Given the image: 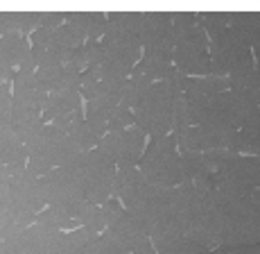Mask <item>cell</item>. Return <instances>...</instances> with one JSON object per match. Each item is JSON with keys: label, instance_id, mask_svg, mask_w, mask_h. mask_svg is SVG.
<instances>
[{"label": "cell", "instance_id": "cell-22", "mask_svg": "<svg viewBox=\"0 0 260 254\" xmlns=\"http://www.w3.org/2000/svg\"><path fill=\"white\" fill-rule=\"evenodd\" d=\"M37 222L39 225H46V227H52V229H59V232H73V229L79 227V220L66 216L63 211L54 207H46L43 211L37 213Z\"/></svg>", "mask_w": 260, "mask_h": 254}, {"label": "cell", "instance_id": "cell-4", "mask_svg": "<svg viewBox=\"0 0 260 254\" xmlns=\"http://www.w3.org/2000/svg\"><path fill=\"white\" fill-rule=\"evenodd\" d=\"M48 207L46 182L29 175L27 168L9 175V209L18 227L27 229L37 222V213Z\"/></svg>", "mask_w": 260, "mask_h": 254}, {"label": "cell", "instance_id": "cell-26", "mask_svg": "<svg viewBox=\"0 0 260 254\" xmlns=\"http://www.w3.org/2000/svg\"><path fill=\"white\" fill-rule=\"evenodd\" d=\"M136 121H134V111L122 104H118L116 109L111 111L109 116V132H120V129H127V127H134Z\"/></svg>", "mask_w": 260, "mask_h": 254}, {"label": "cell", "instance_id": "cell-15", "mask_svg": "<svg viewBox=\"0 0 260 254\" xmlns=\"http://www.w3.org/2000/svg\"><path fill=\"white\" fill-rule=\"evenodd\" d=\"M145 21V12H113L107 14V32L102 39L107 41H122V39H138Z\"/></svg>", "mask_w": 260, "mask_h": 254}, {"label": "cell", "instance_id": "cell-16", "mask_svg": "<svg viewBox=\"0 0 260 254\" xmlns=\"http://www.w3.org/2000/svg\"><path fill=\"white\" fill-rule=\"evenodd\" d=\"M224 91H231L229 77H186V82H183V98L186 100H206V98L219 96Z\"/></svg>", "mask_w": 260, "mask_h": 254}, {"label": "cell", "instance_id": "cell-5", "mask_svg": "<svg viewBox=\"0 0 260 254\" xmlns=\"http://www.w3.org/2000/svg\"><path fill=\"white\" fill-rule=\"evenodd\" d=\"M71 168L77 171V177L82 182V188L86 193V200L93 204H102L104 200L111 197L113 177H116L118 166L107 152L100 148L88 152H82V157L73 163Z\"/></svg>", "mask_w": 260, "mask_h": 254}, {"label": "cell", "instance_id": "cell-12", "mask_svg": "<svg viewBox=\"0 0 260 254\" xmlns=\"http://www.w3.org/2000/svg\"><path fill=\"white\" fill-rule=\"evenodd\" d=\"M61 234L63 232H59V229L34 222L32 227L23 229L21 243H18V252L21 254H54Z\"/></svg>", "mask_w": 260, "mask_h": 254}, {"label": "cell", "instance_id": "cell-30", "mask_svg": "<svg viewBox=\"0 0 260 254\" xmlns=\"http://www.w3.org/2000/svg\"><path fill=\"white\" fill-rule=\"evenodd\" d=\"M12 111V82L0 84V116H9Z\"/></svg>", "mask_w": 260, "mask_h": 254}, {"label": "cell", "instance_id": "cell-10", "mask_svg": "<svg viewBox=\"0 0 260 254\" xmlns=\"http://www.w3.org/2000/svg\"><path fill=\"white\" fill-rule=\"evenodd\" d=\"M141 46L145 48H174V27L172 12H145V21L141 27Z\"/></svg>", "mask_w": 260, "mask_h": 254}, {"label": "cell", "instance_id": "cell-17", "mask_svg": "<svg viewBox=\"0 0 260 254\" xmlns=\"http://www.w3.org/2000/svg\"><path fill=\"white\" fill-rule=\"evenodd\" d=\"M66 23L77 27L88 43L100 41L107 32V14L104 12H66Z\"/></svg>", "mask_w": 260, "mask_h": 254}, {"label": "cell", "instance_id": "cell-32", "mask_svg": "<svg viewBox=\"0 0 260 254\" xmlns=\"http://www.w3.org/2000/svg\"><path fill=\"white\" fill-rule=\"evenodd\" d=\"M242 129H249V132H260V107L253 109V114L247 118V123L242 125Z\"/></svg>", "mask_w": 260, "mask_h": 254}, {"label": "cell", "instance_id": "cell-3", "mask_svg": "<svg viewBox=\"0 0 260 254\" xmlns=\"http://www.w3.org/2000/svg\"><path fill=\"white\" fill-rule=\"evenodd\" d=\"M138 171L143 173L149 186L174 188L183 184L181 152L177 146V134L172 132L161 138H149L141 163H138Z\"/></svg>", "mask_w": 260, "mask_h": 254}, {"label": "cell", "instance_id": "cell-28", "mask_svg": "<svg viewBox=\"0 0 260 254\" xmlns=\"http://www.w3.org/2000/svg\"><path fill=\"white\" fill-rule=\"evenodd\" d=\"M54 30H57V27H54ZM54 30H50V27H37V30H34V32L29 34V46H32V50H37V52L50 50V43H52Z\"/></svg>", "mask_w": 260, "mask_h": 254}, {"label": "cell", "instance_id": "cell-14", "mask_svg": "<svg viewBox=\"0 0 260 254\" xmlns=\"http://www.w3.org/2000/svg\"><path fill=\"white\" fill-rule=\"evenodd\" d=\"M27 146L16 134L9 116H0V166L12 163H27Z\"/></svg>", "mask_w": 260, "mask_h": 254}, {"label": "cell", "instance_id": "cell-6", "mask_svg": "<svg viewBox=\"0 0 260 254\" xmlns=\"http://www.w3.org/2000/svg\"><path fill=\"white\" fill-rule=\"evenodd\" d=\"M211 39L202 25L174 39L172 64L186 77H206L211 75Z\"/></svg>", "mask_w": 260, "mask_h": 254}, {"label": "cell", "instance_id": "cell-1", "mask_svg": "<svg viewBox=\"0 0 260 254\" xmlns=\"http://www.w3.org/2000/svg\"><path fill=\"white\" fill-rule=\"evenodd\" d=\"M194 243L208 250L260 243V209L251 197H226L219 193L217 202L208 207Z\"/></svg>", "mask_w": 260, "mask_h": 254}, {"label": "cell", "instance_id": "cell-18", "mask_svg": "<svg viewBox=\"0 0 260 254\" xmlns=\"http://www.w3.org/2000/svg\"><path fill=\"white\" fill-rule=\"evenodd\" d=\"M84 43H86V37H84V34L79 32L75 25H71V23H63V25H59L57 30H54L50 50L57 54V57L61 59V64H63V59H66L73 50L82 48Z\"/></svg>", "mask_w": 260, "mask_h": 254}, {"label": "cell", "instance_id": "cell-31", "mask_svg": "<svg viewBox=\"0 0 260 254\" xmlns=\"http://www.w3.org/2000/svg\"><path fill=\"white\" fill-rule=\"evenodd\" d=\"M132 254H158V252H156V247H154L152 238L145 236V234H141V236L136 238V243H134Z\"/></svg>", "mask_w": 260, "mask_h": 254}, {"label": "cell", "instance_id": "cell-19", "mask_svg": "<svg viewBox=\"0 0 260 254\" xmlns=\"http://www.w3.org/2000/svg\"><path fill=\"white\" fill-rule=\"evenodd\" d=\"M66 134H68V138H71V141H73L82 152L95 150V148L100 146V136L93 132L91 127H88L86 118H77V121H73L71 125H68Z\"/></svg>", "mask_w": 260, "mask_h": 254}, {"label": "cell", "instance_id": "cell-25", "mask_svg": "<svg viewBox=\"0 0 260 254\" xmlns=\"http://www.w3.org/2000/svg\"><path fill=\"white\" fill-rule=\"evenodd\" d=\"M199 25L204 27V32L211 39L229 27V12H202L199 14Z\"/></svg>", "mask_w": 260, "mask_h": 254}, {"label": "cell", "instance_id": "cell-27", "mask_svg": "<svg viewBox=\"0 0 260 254\" xmlns=\"http://www.w3.org/2000/svg\"><path fill=\"white\" fill-rule=\"evenodd\" d=\"M158 254H213V250L190 241V238H179V241H174L172 245H168L166 250H161Z\"/></svg>", "mask_w": 260, "mask_h": 254}, {"label": "cell", "instance_id": "cell-34", "mask_svg": "<svg viewBox=\"0 0 260 254\" xmlns=\"http://www.w3.org/2000/svg\"><path fill=\"white\" fill-rule=\"evenodd\" d=\"M249 197H251V200H253V204H256V207L260 209V188H256V191H253V193H251V195H249Z\"/></svg>", "mask_w": 260, "mask_h": 254}, {"label": "cell", "instance_id": "cell-8", "mask_svg": "<svg viewBox=\"0 0 260 254\" xmlns=\"http://www.w3.org/2000/svg\"><path fill=\"white\" fill-rule=\"evenodd\" d=\"M27 152L48 159L54 168L73 166V163L82 157V150L68 138V134L61 132V129L54 125L43 127L41 132L27 143Z\"/></svg>", "mask_w": 260, "mask_h": 254}, {"label": "cell", "instance_id": "cell-20", "mask_svg": "<svg viewBox=\"0 0 260 254\" xmlns=\"http://www.w3.org/2000/svg\"><path fill=\"white\" fill-rule=\"evenodd\" d=\"M152 84H154L152 79L145 77V75H129L127 87H124L122 98H120V104L134 111V109L138 107V102L143 100V96L147 93V89L152 87Z\"/></svg>", "mask_w": 260, "mask_h": 254}, {"label": "cell", "instance_id": "cell-13", "mask_svg": "<svg viewBox=\"0 0 260 254\" xmlns=\"http://www.w3.org/2000/svg\"><path fill=\"white\" fill-rule=\"evenodd\" d=\"M172 54H174V48H170V46L168 48H145L141 62L132 68L129 75H145L152 79V82H161V79H166L170 68L174 66Z\"/></svg>", "mask_w": 260, "mask_h": 254}, {"label": "cell", "instance_id": "cell-21", "mask_svg": "<svg viewBox=\"0 0 260 254\" xmlns=\"http://www.w3.org/2000/svg\"><path fill=\"white\" fill-rule=\"evenodd\" d=\"M77 220H79V227L88 229L91 234H102L104 229H107V216H104L102 204L86 202L84 209L79 211Z\"/></svg>", "mask_w": 260, "mask_h": 254}, {"label": "cell", "instance_id": "cell-11", "mask_svg": "<svg viewBox=\"0 0 260 254\" xmlns=\"http://www.w3.org/2000/svg\"><path fill=\"white\" fill-rule=\"evenodd\" d=\"M149 188L147 179L143 177V173L138 168H118L116 177H113V186H111V195L118 197L124 204V209L132 211L141 197L145 195V191Z\"/></svg>", "mask_w": 260, "mask_h": 254}, {"label": "cell", "instance_id": "cell-29", "mask_svg": "<svg viewBox=\"0 0 260 254\" xmlns=\"http://www.w3.org/2000/svg\"><path fill=\"white\" fill-rule=\"evenodd\" d=\"M25 168H27L29 175H34V177H39V179L48 177L50 173L54 171V166L48 161V159L37 157V154H27V163H25Z\"/></svg>", "mask_w": 260, "mask_h": 254}, {"label": "cell", "instance_id": "cell-33", "mask_svg": "<svg viewBox=\"0 0 260 254\" xmlns=\"http://www.w3.org/2000/svg\"><path fill=\"white\" fill-rule=\"evenodd\" d=\"M0 254H21V252H18V245H12V243L0 241Z\"/></svg>", "mask_w": 260, "mask_h": 254}, {"label": "cell", "instance_id": "cell-2", "mask_svg": "<svg viewBox=\"0 0 260 254\" xmlns=\"http://www.w3.org/2000/svg\"><path fill=\"white\" fill-rule=\"evenodd\" d=\"M183 82L186 75L177 68H170L166 79L154 82L134 109V121L136 127L147 134V138H161L172 134L174 121V104L183 96Z\"/></svg>", "mask_w": 260, "mask_h": 254}, {"label": "cell", "instance_id": "cell-24", "mask_svg": "<svg viewBox=\"0 0 260 254\" xmlns=\"http://www.w3.org/2000/svg\"><path fill=\"white\" fill-rule=\"evenodd\" d=\"M14 216L9 209V173L5 166H0V232L14 225Z\"/></svg>", "mask_w": 260, "mask_h": 254}, {"label": "cell", "instance_id": "cell-7", "mask_svg": "<svg viewBox=\"0 0 260 254\" xmlns=\"http://www.w3.org/2000/svg\"><path fill=\"white\" fill-rule=\"evenodd\" d=\"M46 182V193H48V207H54L59 211H63L66 216H71L77 220L79 211L86 204V193L82 188V182L77 177V171L71 166L66 168H54L48 177H43Z\"/></svg>", "mask_w": 260, "mask_h": 254}, {"label": "cell", "instance_id": "cell-23", "mask_svg": "<svg viewBox=\"0 0 260 254\" xmlns=\"http://www.w3.org/2000/svg\"><path fill=\"white\" fill-rule=\"evenodd\" d=\"M229 150L236 154H244V157H260V132L238 129Z\"/></svg>", "mask_w": 260, "mask_h": 254}, {"label": "cell", "instance_id": "cell-9", "mask_svg": "<svg viewBox=\"0 0 260 254\" xmlns=\"http://www.w3.org/2000/svg\"><path fill=\"white\" fill-rule=\"evenodd\" d=\"M98 148L107 152L118 168H138L145 148H147V134L136 125L120 129V132H107V136L100 141Z\"/></svg>", "mask_w": 260, "mask_h": 254}]
</instances>
